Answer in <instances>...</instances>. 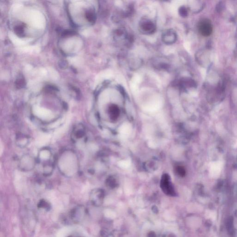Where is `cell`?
I'll return each instance as SVG.
<instances>
[{"label":"cell","instance_id":"1","mask_svg":"<svg viewBox=\"0 0 237 237\" xmlns=\"http://www.w3.org/2000/svg\"><path fill=\"white\" fill-rule=\"evenodd\" d=\"M56 164L60 173L67 177H75L79 170L78 157L73 150L63 151L56 160Z\"/></svg>","mask_w":237,"mask_h":237},{"label":"cell","instance_id":"2","mask_svg":"<svg viewBox=\"0 0 237 237\" xmlns=\"http://www.w3.org/2000/svg\"><path fill=\"white\" fill-rule=\"evenodd\" d=\"M37 161L42 166V173L44 176H50L52 174L54 168L56 160L50 148L44 147L40 149Z\"/></svg>","mask_w":237,"mask_h":237},{"label":"cell","instance_id":"3","mask_svg":"<svg viewBox=\"0 0 237 237\" xmlns=\"http://www.w3.org/2000/svg\"><path fill=\"white\" fill-rule=\"evenodd\" d=\"M37 163V160L34 157L28 154H26L19 159L18 166L21 171L29 172L34 169Z\"/></svg>","mask_w":237,"mask_h":237},{"label":"cell","instance_id":"4","mask_svg":"<svg viewBox=\"0 0 237 237\" xmlns=\"http://www.w3.org/2000/svg\"><path fill=\"white\" fill-rule=\"evenodd\" d=\"M139 30L143 34H152L156 30V26L152 20L145 18L142 19L140 21Z\"/></svg>","mask_w":237,"mask_h":237},{"label":"cell","instance_id":"5","mask_svg":"<svg viewBox=\"0 0 237 237\" xmlns=\"http://www.w3.org/2000/svg\"><path fill=\"white\" fill-rule=\"evenodd\" d=\"M86 214V209L82 206H78L72 209L69 214V220L73 223L81 221Z\"/></svg>","mask_w":237,"mask_h":237},{"label":"cell","instance_id":"6","mask_svg":"<svg viewBox=\"0 0 237 237\" xmlns=\"http://www.w3.org/2000/svg\"><path fill=\"white\" fill-rule=\"evenodd\" d=\"M160 186L162 190L168 195H173L175 194V190L172 185L170 177L168 174H164L161 177Z\"/></svg>","mask_w":237,"mask_h":237},{"label":"cell","instance_id":"7","mask_svg":"<svg viewBox=\"0 0 237 237\" xmlns=\"http://www.w3.org/2000/svg\"><path fill=\"white\" fill-rule=\"evenodd\" d=\"M86 128L82 124H77L75 125L71 133V139L74 142L84 139L86 136Z\"/></svg>","mask_w":237,"mask_h":237},{"label":"cell","instance_id":"8","mask_svg":"<svg viewBox=\"0 0 237 237\" xmlns=\"http://www.w3.org/2000/svg\"><path fill=\"white\" fill-rule=\"evenodd\" d=\"M104 192L101 189L93 190L90 194V200L94 205L98 206L102 203L104 198Z\"/></svg>","mask_w":237,"mask_h":237},{"label":"cell","instance_id":"9","mask_svg":"<svg viewBox=\"0 0 237 237\" xmlns=\"http://www.w3.org/2000/svg\"><path fill=\"white\" fill-rule=\"evenodd\" d=\"M163 41L167 44H171L177 40V34L172 29L167 30L162 34Z\"/></svg>","mask_w":237,"mask_h":237},{"label":"cell","instance_id":"10","mask_svg":"<svg viewBox=\"0 0 237 237\" xmlns=\"http://www.w3.org/2000/svg\"><path fill=\"white\" fill-rule=\"evenodd\" d=\"M198 29L202 35L207 36L211 34L213 28L210 22L207 20H203L199 23Z\"/></svg>","mask_w":237,"mask_h":237},{"label":"cell","instance_id":"11","mask_svg":"<svg viewBox=\"0 0 237 237\" xmlns=\"http://www.w3.org/2000/svg\"><path fill=\"white\" fill-rule=\"evenodd\" d=\"M108 113L110 119L112 121H114L117 120L118 117L119 116L120 110L117 105L112 104L108 107Z\"/></svg>","mask_w":237,"mask_h":237},{"label":"cell","instance_id":"12","mask_svg":"<svg viewBox=\"0 0 237 237\" xmlns=\"http://www.w3.org/2000/svg\"><path fill=\"white\" fill-rule=\"evenodd\" d=\"M30 138L26 135L18 134L16 138V143L19 147L24 148L27 147L29 143Z\"/></svg>","mask_w":237,"mask_h":237},{"label":"cell","instance_id":"13","mask_svg":"<svg viewBox=\"0 0 237 237\" xmlns=\"http://www.w3.org/2000/svg\"><path fill=\"white\" fill-rule=\"evenodd\" d=\"M38 207L39 208L44 209L46 211H49L51 209V204L45 200H41L38 204Z\"/></svg>","mask_w":237,"mask_h":237},{"label":"cell","instance_id":"14","mask_svg":"<svg viewBox=\"0 0 237 237\" xmlns=\"http://www.w3.org/2000/svg\"><path fill=\"white\" fill-rule=\"evenodd\" d=\"M85 16H86L87 20L90 23H93L95 22L96 16H95V13L93 10H89V11L86 12Z\"/></svg>","mask_w":237,"mask_h":237},{"label":"cell","instance_id":"15","mask_svg":"<svg viewBox=\"0 0 237 237\" xmlns=\"http://www.w3.org/2000/svg\"><path fill=\"white\" fill-rule=\"evenodd\" d=\"M175 171L177 175L181 177H183L186 174L185 168L181 166L177 165L175 168Z\"/></svg>","mask_w":237,"mask_h":237},{"label":"cell","instance_id":"16","mask_svg":"<svg viewBox=\"0 0 237 237\" xmlns=\"http://www.w3.org/2000/svg\"><path fill=\"white\" fill-rule=\"evenodd\" d=\"M15 32L18 36L23 37V34H24V27L22 25H19L17 26L15 29Z\"/></svg>","mask_w":237,"mask_h":237},{"label":"cell","instance_id":"17","mask_svg":"<svg viewBox=\"0 0 237 237\" xmlns=\"http://www.w3.org/2000/svg\"><path fill=\"white\" fill-rule=\"evenodd\" d=\"M106 184L109 187H114L116 184V181L114 177H110L106 180Z\"/></svg>","mask_w":237,"mask_h":237},{"label":"cell","instance_id":"18","mask_svg":"<svg viewBox=\"0 0 237 237\" xmlns=\"http://www.w3.org/2000/svg\"><path fill=\"white\" fill-rule=\"evenodd\" d=\"M16 85L18 88H22L25 85V81L21 77L20 78L18 79L16 81Z\"/></svg>","mask_w":237,"mask_h":237},{"label":"cell","instance_id":"19","mask_svg":"<svg viewBox=\"0 0 237 237\" xmlns=\"http://www.w3.org/2000/svg\"><path fill=\"white\" fill-rule=\"evenodd\" d=\"M179 14L182 17H185L188 15L187 9L184 6L181 7L179 10Z\"/></svg>","mask_w":237,"mask_h":237}]
</instances>
